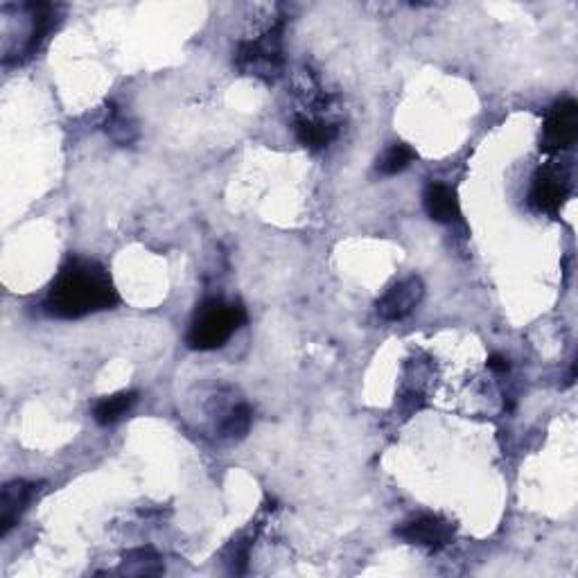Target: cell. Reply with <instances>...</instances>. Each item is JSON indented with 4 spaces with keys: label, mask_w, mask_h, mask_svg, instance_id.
Returning a JSON list of instances; mask_svg holds the SVG:
<instances>
[{
    "label": "cell",
    "mask_w": 578,
    "mask_h": 578,
    "mask_svg": "<svg viewBox=\"0 0 578 578\" xmlns=\"http://www.w3.org/2000/svg\"><path fill=\"white\" fill-rule=\"evenodd\" d=\"M116 303L118 292L109 271L93 260L73 258L52 280L43 310L55 319H82L86 314L111 310Z\"/></svg>",
    "instance_id": "cell-1"
},
{
    "label": "cell",
    "mask_w": 578,
    "mask_h": 578,
    "mask_svg": "<svg viewBox=\"0 0 578 578\" xmlns=\"http://www.w3.org/2000/svg\"><path fill=\"white\" fill-rule=\"evenodd\" d=\"M244 323H247V312L242 305L210 299L201 303L195 312L188 330V346L195 350L222 348Z\"/></svg>",
    "instance_id": "cell-2"
},
{
    "label": "cell",
    "mask_w": 578,
    "mask_h": 578,
    "mask_svg": "<svg viewBox=\"0 0 578 578\" xmlns=\"http://www.w3.org/2000/svg\"><path fill=\"white\" fill-rule=\"evenodd\" d=\"M576 136H578V104L574 100H563L547 113L545 127H542L540 150L545 154L565 152L574 145Z\"/></svg>",
    "instance_id": "cell-3"
},
{
    "label": "cell",
    "mask_w": 578,
    "mask_h": 578,
    "mask_svg": "<svg viewBox=\"0 0 578 578\" xmlns=\"http://www.w3.org/2000/svg\"><path fill=\"white\" fill-rule=\"evenodd\" d=\"M238 64L251 75L271 80V75L278 73L280 64H283V57H280V28L262 34L260 39L242 43Z\"/></svg>",
    "instance_id": "cell-4"
},
{
    "label": "cell",
    "mask_w": 578,
    "mask_h": 578,
    "mask_svg": "<svg viewBox=\"0 0 578 578\" xmlns=\"http://www.w3.org/2000/svg\"><path fill=\"white\" fill-rule=\"evenodd\" d=\"M569 174L565 170L556 168V165H547L542 168L536 179H533L531 188V204L542 213H558L560 206L565 204L569 197Z\"/></svg>",
    "instance_id": "cell-5"
},
{
    "label": "cell",
    "mask_w": 578,
    "mask_h": 578,
    "mask_svg": "<svg viewBox=\"0 0 578 578\" xmlns=\"http://www.w3.org/2000/svg\"><path fill=\"white\" fill-rule=\"evenodd\" d=\"M425 296V285L418 276H411L393 285L378 301V314L384 321H400L414 312Z\"/></svg>",
    "instance_id": "cell-6"
},
{
    "label": "cell",
    "mask_w": 578,
    "mask_h": 578,
    "mask_svg": "<svg viewBox=\"0 0 578 578\" xmlns=\"http://www.w3.org/2000/svg\"><path fill=\"white\" fill-rule=\"evenodd\" d=\"M454 524L450 520L441 518V515H423V518H416L407 522L405 527L398 529L396 533L402 538L411 542V545L427 547V549H441L452 542L454 538Z\"/></svg>",
    "instance_id": "cell-7"
},
{
    "label": "cell",
    "mask_w": 578,
    "mask_h": 578,
    "mask_svg": "<svg viewBox=\"0 0 578 578\" xmlns=\"http://www.w3.org/2000/svg\"><path fill=\"white\" fill-rule=\"evenodd\" d=\"M37 493V484L23 479H16L3 488V497H0V536L5 538L16 527V522H19L23 511L28 509Z\"/></svg>",
    "instance_id": "cell-8"
},
{
    "label": "cell",
    "mask_w": 578,
    "mask_h": 578,
    "mask_svg": "<svg viewBox=\"0 0 578 578\" xmlns=\"http://www.w3.org/2000/svg\"><path fill=\"white\" fill-rule=\"evenodd\" d=\"M423 204L429 220L439 224H452L461 217L457 192H454V188L445 186V183H429L423 195Z\"/></svg>",
    "instance_id": "cell-9"
},
{
    "label": "cell",
    "mask_w": 578,
    "mask_h": 578,
    "mask_svg": "<svg viewBox=\"0 0 578 578\" xmlns=\"http://www.w3.org/2000/svg\"><path fill=\"white\" fill-rule=\"evenodd\" d=\"M136 400H138V393H134V391H122V393H116V396L102 398L93 409L95 423L102 425V427H109L113 423H118V420L136 405Z\"/></svg>",
    "instance_id": "cell-10"
},
{
    "label": "cell",
    "mask_w": 578,
    "mask_h": 578,
    "mask_svg": "<svg viewBox=\"0 0 578 578\" xmlns=\"http://www.w3.org/2000/svg\"><path fill=\"white\" fill-rule=\"evenodd\" d=\"M339 127L330 125L326 120H312V118H301L296 122V136H299L301 143L305 147H312V150H321V147H328L332 140L337 138Z\"/></svg>",
    "instance_id": "cell-11"
},
{
    "label": "cell",
    "mask_w": 578,
    "mask_h": 578,
    "mask_svg": "<svg viewBox=\"0 0 578 578\" xmlns=\"http://www.w3.org/2000/svg\"><path fill=\"white\" fill-rule=\"evenodd\" d=\"M122 572L138 574V576L161 574L163 565H161L159 554H156L154 549H136L125 554V560H122Z\"/></svg>",
    "instance_id": "cell-12"
},
{
    "label": "cell",
    "mask_w": 578,
    "mask_h": 578,
    "mask_svg": "<svg viewBox=\"0 0 578 578\" xmlns=\"http://www.w3.org/2000/svg\"><path fill=\"white\" fill-rule=\"evenodd\" d=\"M414 159H416V152L411 150L409 145L398 143L384 152V156L378 161V172L384 174V177H393V174L407 170Z\"/></svg>",
    "instance_id": "cell-13"
},
{
    "label": "cell",
    "mask_w": 578,
    "mask_h": 578,
    "mask_svg": "<svg viewBox=\"0 0 578 578\" xmlns=\"http://www.w3.org/2000/svg\"><path fill=\"white\" fill-rule=\"evenodd\" d=\"M249 427H251V409L249 405H238L229 416H226L222 432L224 436H229V439H242V436L249 434Z\"/></svg>",
    "instance_id": "cell-14"
},
{
    "label": "cell",
    "mask_w": 578,
    "mask_h": 578,
    "mask_svg": "<svg viewBox=\"0 0 578 578\" xmlns=\"http://www.w3.org/2000/svg\"><path fill=\"white\" fill-rule=\"evenodd\" d=\"M231 572L233 574H244L247 572V563H249V542H240V540H233L231 545Z\"/></svg>",
    "instance_id": "cell-15"
},
{
    "label": "cell",
    "mask_w": 578,
    "mask_h": 578,
    "mask_svg": "<svg viewBox=\"0 0 578 578\" xmlns=\"http://www.w3.org/2000/svg\"><path fill=\"white\" fill-rule=\"evenodd\" d=\"M488 369H493L497 373H506L509 371V362H506L504 357H499V355H493L488 359Z\"/></svg>",
    "instance_id": "cell-16"
}]
</instances>
